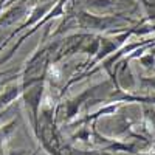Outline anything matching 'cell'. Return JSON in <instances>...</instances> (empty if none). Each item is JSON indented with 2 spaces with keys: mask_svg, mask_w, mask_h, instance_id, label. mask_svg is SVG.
Returning a JSON list of instances; mask_svg holds the SVG:
<instances>
[{
  "mask_svg": "<svg viewBox=\"0 0 155 155\" xmlns=\"http://www.w3.org/2000/svg\"><path fill=\"white\" fill-rule=\"evenodd\" d=\"M0 41H2V39H0Z\"/></svg>",
  "mask_w": 155,
  "mask_h": 155,
  "instance_id": "2",
  "label": "cell"
},
{
  "mask_svg": "<svg viewBox=\"0 0 155 155\" xmlns=\"http://www.w3.org/2000/svg\"><path fill=\"white\" fill-rule=\"evenodd\" d=\"M23 14H25V5L23 3H19L17 6L11 8L9 11H6L5 14H2V17H0V28L8 27V25H12L14 22H17L20 17H23Z\"/></svg>",
  "mask_w": 155,
  "mask_h": 155,
  "instance_id": "1",
  "label": "cell"
}]
</instances>
